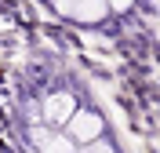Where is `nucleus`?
I'll return each mask as SVG.
<instances>
[{
  "label": "nucleus",
  "instance_id": "f03ea898",
  "mask_svg": "<svg viewBox=\"0 0 160 153\" xmlns=\"http://www.w3.org/2000/svg\"><path fill=\"white\" fill-rule=\"evenodd\" d=\"M40 113H44V120H48L51 128H62V124H69V117L77 113V99H73L69 91H55L44 106H40Z\"/></svg>",
  "mask_w": 160,
  "mask_h": 153
},
{
  "label": "nucleus",
  "instance_id": "39448f33",
  "mask_svg": "<svg viewBox=\"0 0 160 153\" xmlns=\"http://www.w3.org/2000/svg\"><path fill=\"white\" fill-rule=\"evenodd\" d=\"M51 135H55V131H51V128H33V146H37V150H40V146L48 142Z\"/></svg>",
  "mask_w": 160,
  "mask_h": 153
},
{
  "label": "nucleus",
  "instance_id": "7ed1b4c3",
  "mask_svg": "<svg viewBox=\"0 0 160 153\" xmlns=\"http://www.w3.org/2000/svg\"><path fill=\"white\" fill-rule=\"evenodd\" d=\"M66 15H73L77 22H102L106 15H109V8H106V0H69V11Z\"/></svg>",
  "mask_w": 160,
  "mask_h": 153
},
{
  "label": "nucleus",
  "instance_id": "0eeeda50",
  "mask_svg": "<svg viewBox=\"0 0 160 153\" xmlns=\"http://www.w3.org/2000/svg\"><path fill=\"white\" fill-rule=\"evenodd\" d=\"M77 153H88V150H77Z\"/></svg>",
  "mask_w": 160,
  "mask_h": 153
},
{
  "label": "nucleus",
  "instance_id": "20e7f679",
  "mask_svg": "<svg viewBox=\"0 0 160 153\" xmlns=\"http://www.w3.org/2000/svg\"><path fill=\"white\" fill-rule=\"evenodd\" d=\"M40 153H77V142L69 135H51L48 142L40 146Z\"/></svg>",
  "mask_w": 160,
  "mask_h": 153
},
{
  "label": "nucleus",
  "instance_id": "f257e3e1",
  "mask_svg": "<svg viewBox=\"0 0 160 153\" xmlns=\"http://www.w3.org/2000/svg\"><path fill=\"white\" fill-rule=\"evenodd\" d=\"M102 131H106V120H102V113L95 110H77L69 117V124H66V135H69L73 142H98Z\"/></svg>",
  "mask_w": 160,
  "mask_h": 153
},
{
  "label": "nucleus",
  "instance_id": "423d86ee",
  "mask_svg": "<svg viewBox=\"0 0 160 153\" xmlns=\"http://www.w3.org/2000/svg\"><path fill=\"white\" fill-rule=\"evenodd\" d=\"M106 8H109V11H120V15H124V11H131V8H135V0H106Z\"/></svg>",
  "mask_w": 160,
  "mask_h": 153
}]
</instances>
